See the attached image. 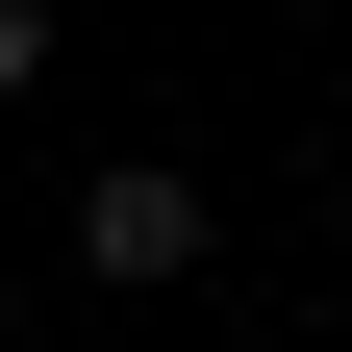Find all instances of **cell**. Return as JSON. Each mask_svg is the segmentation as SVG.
Returning a JSON list of instances; mask_svg holds the SVG:
<instances>
[{"label":"cell","instance_id":"obj_1","mask_svg":"<svg viewBox=\"0 0 352 352\" xmlns=\"http://www.w3.org/2000/svg\"><path fill=\"white\" fill-rule=\"evenodd\" d=\"M201 252H227V201H201L176 151H101V176H76V277H101V302H176Z\"/></svg>","mask_w":352,"mask_h":352},{"label":"cell","instance_id":"obj_2","mask_svg":"<svg viewBox=\"0 0 352 352\" xmlns=\"http://www.w3.org/2000/svg\"><path fill=\"white\" fill-rule=\"evenodd\" d=\"M25 76H51V0H0V101H25Z\"/></svg>","mask_w":352,"mask_h":352},{"label":"cell","instance_id":"obj_3","mask_svg":"<svg viewBox=\"0 0 352 352\" xmlns=\"http://www.w3.org/2000/svg\"><path fill=\"white\" fill-rule=\"evenodd\" d=\"M0 352H76V327H0Z\"/></svg>","mask_w":352,"mask_h":352}]
</instances>
